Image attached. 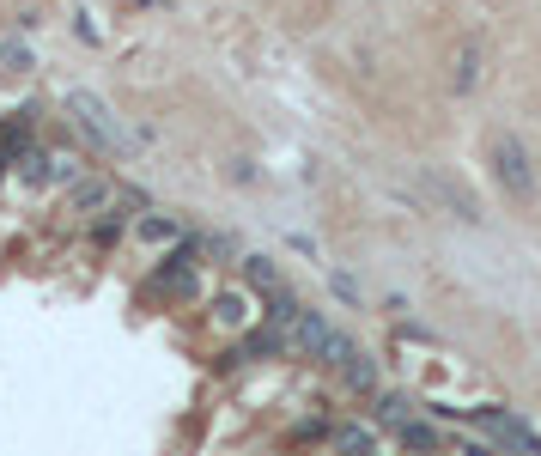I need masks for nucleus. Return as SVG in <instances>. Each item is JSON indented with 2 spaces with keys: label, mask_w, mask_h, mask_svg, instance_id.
<instances>
[{
  "label": "nucleus",
  "mask_w": 541,
  "mask_h": 456,
  "mask_svg": "<svg viewBox=\"0 0 541 456\" xmlns=\"http://www.w3.org/2000/svg\"><path fill=\"white\" fill-rule=\"evenodd\" d=\"M487 159H493V183L505 189V201H511V207H535V195H541V177H535V159H529L523 134H499Z\"/></svg>",
  "instance_id": "obj_1"
},
{
  "label": "nucleus",
  "mask_w": 541,
  "mask_h": 456,
  "mask_svg": "<svg viewBox=\"0 0 541 456\" xmlns=\"http://www.w3.org/2000/svg\"><path fill=\"white\" fill-rule=\"evenodd\" d=\"M475 426H481L505 456H541V432H535L523 414H511V408H475Z\"/></svg>",
  "instance_id": "obj_2"
},
{
  "label": "nucleus",
  "mask_w": 541,
  "mask_h": 456,
  "mask_svg": "<svg viewBox=\"0 0 541 456\" xmlns=\"http://www.w3.org/2000/svg\"><path fill=\"white\" fill-rule=\"evenodd\" d=\"M73 110H80V122H86V134H92V140H104L110 152L122 146V134H116V122H110V110H104L98 98H73Z\"/></svg>",
  "instance_id": "obj_3"
},
{
  "label": "nucleus",
  "mask_w": 541,
  "mask_h": 456,
  "mask_svg": "<svg viewBox=\"0 0 541 456\" xmlns=\"http://www.w3.org/2000/svg\"><path fill=\"white\" fill-rule=\"evenodd\" d=\"M475 80H481V43H462V55H456V92H475Z\"/></svg>",
  "instance_id": "obj_4"
},
{
  "label": "nucleus",
  "mask_w": 541,
  "mask_h": 456,
  "mask_svg": "<svg viewBox=\"0 0 541 456\" xmlns=\"http://www.w3.org/2000/svg\"><path fill=\"white\" fill-rule=\"evenodd\" d=\"M335 450H341V456H377L365 426H341V432H335Z\"/></svg>",
  "instance_id": "obj_5"
},
{
  "label": "nucleus",
  "mask_w": 541,
  "mask_h": 456,
  "mask_svg": "<svg viewBox=\"0 0 541 456\" xmlns=\"http://www.w3.org/2000/svg\"><path fill=\"white\" fill-rule=\"evenodd\" d=\"M335 292H341L347 304H359V286H353V274H335Z\"/></svg>",
  "instance_id": "obj_6"
}]
</instances>
